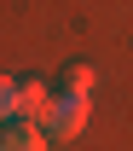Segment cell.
I'll return each mask as SVG.
<instances>
[{
    "mask_svg": "<svg viewBox=\"0 0 133 151\" xmlns=\"http://www.w3.org/2000/svg\"><path fill=\"white\" fill-rule=\"evenodd\" d=\"M87 116H93V99H81V93H58L52 99V111H46V139H75L81 128H87Z\"/></svg>",
    "mask_w": 133,
    "mask_h": 151,
    "instance_id": "cell-1",
    "label": "cell"
},
{
    "mask_svg": "<svg viewBox=\"0 0 133 151\" xmlns=\"http://www.w3.org/2000/svg\"><path fill=\"white\" fill-rule=\"evenodd\" d=\"M52 99H58V87H52V81H41V76L18 81V122H29V128H46Z\"/></svg>",
    "mask_w": 133,
    "mask_h": 151,
    "instance_id": "cell-2",
    "label": "cell"
},
{
    "mask_svg": "<svg viewBox=\"0 0 133 151\" xmlns=\"http://www.w3.org/2000/svg\"><path fill=\"white\" fill-rule=\"evenodd\" d=\"M0 151H46V134L29 122H6L0 128Z\"/></svg>",
    "mask_w": 133,
    "mask_h": 151,
    "instance_id": "cell-3",
    "label": "cell"
},
{
    "mask_svg": "<svg viewBox=\"0 0 133 151\" xmlns=\"http://www.w3.org/2000/svg\"><path fill=\"white\" fill-rule=\"evenodd\" d=\"M93 81H98L93 64H70V70L58 76V93H81V99H93Z\"/></svg>",
    "mask_w": 133,
    "mask_h": 151,
    "instance_id": "cell-4",
    "label": "cell"
},
{
    "mask_svg": "<svg viewBox=\"0 0 133 151\" xmlns=\"http://www.w3.org/2000/svg\"><path fill=\"white\" fill-rule=\"evenodd\" d=\"M6 122H18V81L12 76H0V128Z\"/></svg>",
    "mask_w": 133,
    "mask_h": 151,
    "instance_id": "cell-5",
    "label": "cell"
}]
</instances>
